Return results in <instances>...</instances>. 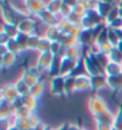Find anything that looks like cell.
<instances>
[{
	"mask_svg": "<svg viewBox=\"0 0 122 130\" xmlns=\"http://www.w3.org/2000/svg\"><path fill=\"white\" fill-rule=\"evenodd\" d=\"M121 64H122V63H121Z\"/></svg>",
	"mask_w": 122,
	"mask_h": 130,
	"instance_id": "62",
	"label": "cell"
},
{
	"mask_svg": "<svg viewBox=\"0 0 122 130\" xmlns=\"http://www.w3.org/2000/svg\"><path fill=\"white\" fill-rule=\"evenodd\" d=\"M65 57H68V59H71V60H77V61H79V60L83 57V56L80 55V45H78V47L66 48Z\"/></svg>",
	"mask_w": 122,
	"mask_h": 130,
	"instance_id": "27",
	"label": "cell"
},
{
	"mask_svg": "<svg viewBox=\"0 0 122 130\" xmlns=\"http://www.w3.org/2000/svg\"><path fill=\"white\" fill-rule=\"evenodd\" d=\"M87 53H89L90 55H93V56H97V55H99V54H102V47H101V44L97 43V42L94 41L93 43L89 47Z\"/></svg>",
	"mask_w": 122,
	"mask_h": 130,
	"instance_id": "43",
	"label": "cell"
},
{
	"mask_svg": "<svg viewBox=\"0 0 122 130\" xmlns=\"http://www.w3.org/2000/svg\"><path fill=\"white\" fill-rule=\"evenodd\" d=\"M22 100H23L24 106H26L28 109H30L32 112H35V110L37 109V105H38V99L35 98V97L29 92L28 94H25L22 97Z\"/></svg>",
	"mask_w": 122,
	"mask_h": 130,
	"instance_id": "22",
	"label": "cell"
},
{
	"mask_svg": "<svg viewBox=\"0 0 122 130\" xmlns=\"http://www.w3.org/2000/svg\"><path fill=\"white\" fill-rule=\"evenodd\" d=\"M13 122H15V126L18 130H31L32 129V124L29 118H24V119L15 118Z\"/></svg>",
	"mask_w": 122,
	"mask_h": 130,
	"instance_id": "32",
	"label": "cell"
},
{
	"mask_svg": "<svg viewBox=\"0 0 122 130\" xmlns=\"http://www.w3.org/2000/svg\"><path fill=\"white\" fill-rule=\"evenodd\" d=\"M122 74V64L116 62H110L104 69L105 76H115V75Z\"/></svg>",
	"mask_w": 122,
	"mask_h": 130,
	"instance_id": "21",
	"label": "cell"
},
{
	"mask_svg": "<svg viewBox=\"0 0 122 130\" xmlns=\"http://www.w3.org/2000/svg\"><path fill=\"white\" fill-rule=\"evenodd\" d=\"M55 59V55L51 51H47V53H41L37 57V62H36V67L39 69V72L42 73L44 71H49L51 63Z\"/></svg>",
	"mask_w": 122,
	"mask_h": 130,
	"instance_id": "4",
	"label": "cell"
},
{
	"mask_svg": "<svg viewBox=\"0 0 122 130\" xmlns=\"http://www.w3.org/2000/svg\"><path fill=\"white\" fill-rule=\"evenodd\" d=\"M58 26H59V29L61 30V32H62V34H67V32L70 31V29H71L72 24L70 23V22H68L67 19H63L61 23L58 24Z\"/></svg>",
	"mask_w": 122,
	"mask_h": 130,
	"instance_id": "47",
	"label": "cell"
},
{
	"mask_svg": "<svg viewBox=\"0 0 122 130\" xmlns=\"http://www.w3.org/2000/svg\"><path fill=\"white\" fill-rule=\"evenodd\" d=\"M82 61L84 63V68H85V72L89 76H94V75L98 74H104V69H103L101 66H99L98 61L96 59V56L90 55L87 53L86 55H84L82 57Z\"/></svg>",
	"mask_w": 122,
	"mask_h": 130,
	"instance_id": "2",
	"label": "cell"
},
{
	"mask_svg": "<svg viewBox=\"0 0 122 130\" xmlns=\"http://www.w3.org/2000/svg\"><path fill=\"white\" fill-rule=\"evenodd\" d=\"M16 113V107L13 103H7L5 100H1L0 105V118L1 119H8L11 117H15Z\"/></svg>",
	"mask_w": 122,
	"mask_h": 130,
	"instance_id": "10",
	"label": "cell"
},
{
	"mask_svg": "<svg viewBox=\"0 0 122 130\" xmlns=\"http://www.w3.org/2000/svg\"><path fill=\"white\" fill-rule=\"evenodd\" d=\"M109 59H110L111 62H116V63H122V53L118 50L117 48H114L113 51L109 55Z\"/></svg>",
	"mask_w": 122,
	"mask_h": 130,
	"instance_id": "42",
	"label": "cell"
},
{
	"mask_svg": "<svg viewBox=\"0 0 122 130\" xmlns=\"http://www.w3.org/2000/svg\"><path fill=\"white\" fill-rule=\"evenodd\" d=\"M50 93L54 95H61L65 94V78L59 75L55 78H51L50 80V86H49Z\"/></svg>",
	"mask_w": 122,
	"mask_h": 130,
	"instance_id": "9",
	"label": "cell"
},
{
	"mask_svg": "<svg viewBox=\"0 0 122 130\" xmlns=\"http://www.w3.org/2000/svg\"><path fill=\"white\" fill-rule=\"evenodd\" d=\"M87 11H89V6H87V1H75L74 6H73V14L78 16L79 18L83 19L86 16Z\"/></svg>",
	"mask_w": 122,
	"mask_h": 130,
	"instance_id": "18",
	"label": "cell"
},
{
	"mask_svg": "<svg viewBox=\"0 0 122 130\" xmlns=\"http://www.w3.org/2000/svg\"><path fill=\"white\" fill-rule=\"evenodd\" d=\"M82 32H83V29H82L80 25H72L70 31L67 32V35L72 36V37H75V38H79V36L82 35Z\"/></svg>",
	"mask_w": 122,
	"mask_h": 130,
	"instance_id": "45",
	"label": "cell"
},
{
	"mask_svg": "<svg viewBox=\"0 0 122 130\" xmlns=\"http://www.w3.org/2000/svg\"><path fill=\"white\" fill-rule=\"evenodd\" d=\"M39 38H41V36H38L37 34H34V35L29 36L26 49H28V50H37L38 43H39Z\"/></svg>",
	"mask_w": 122,
	"mask_h": 130,
	"instance_id": "37",
	"label": "cell"
},
{
	"mask_svg": "<svg viewBox=\"0 0 122 130\" xmlns=\"http://www.w3.org/2000/svg\"><path fill=\"white\" fill-rule=\"evenodd\" d=\"M94 122L96 123H103V124H109V125L114 126L115 122H116V118H115V113H113L110 110L105 111L103 113H99L97 116L93 117Z\"/></svg>",
	"mask_w": 122,
	"mask_h": 130,
	"instance_id": "12",
	"label": "cell"
},
{
	"mask_svg": "<svg viewBox=\"0 0 122 130\" xmlns=\"http://www.w3.org/2000/svg\"><path fill=\"white\" fill-rule=\"evenodd\" d=\"M60 69H61V57H60V56H55V59H54L50 68H49V71H48V74H49V76H51V78L59 76Z\"/></svg>",
	"mask_w": 122,
	"mask_h": 130,
	"instance_id": "25",
	"label": "cell"
},
{
	"mask_svg": "<svg viewBox=\"0 0 122 130\" xmlns=\"http://www.w3.org/2000/svg\"><path fill=\"white\" fill-rule=\"evenodd\" d=\"M17 54L15 53H11V51H7L5 55L1 56V68L3 69H7L11 66H13L17 61Z\"/></svg>",
	"mask_w": 122,
	"mask_h": 130,
	"instance_id": "20",
	"label": "cell"
},
{
	"mask_svg": "<svg viewBox=\"0 0 122 130\" xmlns=\"http://www.w3.org/2000/svg\"><path fill=\"white\" fill-rule=\"evenodd\" d=\"M20 79L23 80L24 83L26 84L30 88H31L34 85H36V84L38 83V81H41V80L38 79V78H36L35 75H32L30 72H28L26 69L23 72V74H22V76H20Z\"/></svg>",
	"mask_w": 122,
	"mask_h": 130,
	"instance_id": "28",
	"label": "cell"
},
{
	"mask_svg": "<svg viewBox=\"0 0 122 130\" xmlns=\"http://www.w3.org/2000/svg\"><path fill=\"white\" fill-rule=\"evenodd\" d=\"M15 126V122H12L8 119H0V130H11Z\"/></svg>",
	"mask_w": 122,
	"mask_h": 130,
	"instance_id": "46",
	"label": "cell"
},
{
	"mask_svg": "<svg viewBox=\"0 0 122 130\" xmlns=\"http://www.w3.org/2000/svg\"><path fill=\"white\" fill-rule=\"evenodd\" d=\"M10 40H11V38H10L4 31H1V34H0V45H6Z\"/></svg>",
	"mask_w": 122,
	"mask_h": 130,
	"instance_id": "53",
	"label": "cell"
},
{
	"mask_svg": "<svg viewBox=\"0 0 122 130\" xmlns=\"http://www.w3.org/2000/svg\"><path fill=\"white\" fill-rule=\"evenodd\" d=\"M117 18H120V8H118L117 4L115 5L114 7L111 8V11L109 12V14L106 16V18L104 19V25L108 26L110 23H113L114 20H116Z\"/></svg>",
	"mask_w": 122,
	"mask_h": 130,
	"instance_id": "31",
	"label": "cell"
},
{
	"mask_svg": "<svg viewBox=\"0 0 122 130\" xmlns=\"http://www.w3.org/2000/svg\"><path fill=\"white\" fill-rule=\"evenodd\" d=\"M26 71L30 72L32 75H35L36 78H38V79L41 78V74H42V73L39 72V69L36 67V66H31V67H28V68H26Z\"/></svg>",
	"mask_w": 122,
	"mask_h": 130,
	"instance_id": "50",
	"label": "cell"
},
{
	"mask_svg": "<svg viewBox=\"0 0 122 130\" xmlns=\"http://www.w3.org/2000/svg\"><path fill=\"white\" fill-rule=\"evenodd\" d=\"M83 128H80L79 125H77V124H71V126H70V130H82Z\"/></svg>",
	"mask_w": 122,
	"mask_h": 130,
	"instance_id": "57",
	"label": "cell"
},
{
	"mask_svg": "<svg viewBox=\"0 0 122 130\" xmlns=\"http://www.w3.org/2000/svg\"><path fill=\"white\" fill-rule=\"evenodd\" d=\"M0 10H1V16H3L4 23H6V24L18 25V23L24 18V17H22L15 8L12 7L11 4L7 3V1H1L0 3Z\"/></svg>",
	"mask_w": 122,
	"mask_h": 130,
	"instance_id": "1",
	"label": "cell"
},
{
	"mask_svg": "<svg viewBox=\"0 0 122 130\" xmlns=\"http://www.w3.org/2000/svg\"><path fill=\"white\" fill-rule=\"evenodd\" d=\"M43 24H46L47 26H53V25H58V19H56V14H53L51 12L48 10H44L38 17H37Z\"/></svg>",
	"mask_w": 122,
	"mask_h": 130,
	"instance_id": "16",
	"label": "cell"
},
{
	"mask_svg": "<svg viewBox=\"0 0 122 130\" xmlns=\"http://www.w3.org/2000/svg\"><path fill=\"white\" fill-rule=\"evenodd\" d=\"M82 130H86V129H84V128H83V129H82Z\"/></svg>",
	"mask_w": 122,
	"mask_h": 130,
	"instance_id": "61",
	"label": "cell"
},
{
	"mask_svg": "<svg viewBox=\"0 0 122 130\" xmlns=\"http://www.w3.org/2000/svg\"><path fill=\"white\" fill-rule=\"evenodd\" d=\"M61 5H62V1H60V0L46 1V8L49 12H51L53 14H59L60 11H61Z\"/></svg>",
	"mask_w": 122,
	"mask_h": 130,
	"instance_id": "26",
	"label": "cell"
},
{
	"mask_svg": "<svg viewBox=\"0 0 122 130\" xmlns=\"http://www.w3.org/2000/svg\"><path fill=\"white\" fill-rule=\"evenodd\" d=\"M46 128H47V125L46 124H43V123H39L37 126H35V128H32L31 130H46Z\"/></svg>",
	"mask_w": 122,
	"mask_h": 130,
	"instance_id": "55",
	"label": "cell"
},
{
	"mask_svg": "<svg viewBox=\"0 0 122 130\" xmlns=\"http://www.w3.org/2000/svg\"><path fill=\"white\" fill-rule=\"evenodd\" d=\"M20 95L16 88L15 84H7L1 88V100L7 103H15Z\"/></svg>",
	"mask_w": 122,
	"mask_h": 130,
	"instance_id": "5",
	"label": "cell"
},
{
	"mask_svg": "<svg viewBox=\"0 0 122 130\" xmlns=\"http://www.w3.org/2000/svg\"><path fill=\"white\" fill-rule=\"evenodd\" d=\"M11 130H18V129H17L16 126H13V128H12V129H11Z\"/></svg>",
	"mask_w": 122,
	"mask_h": 130,
	"instance_id": "60",
	"label": "cell"
},
{
	"mask_svg": "<svg viewBox=\"0 0 122 130\" xmlns=\"http://www.w3.org/2000/svg\"><path fill=\"white\" fill-rule=\"evenodd\" d=\"M87 107H89V111H90V113L92 116H97L99 113H103V112H105L108 111V105H106L105 100L102 98V97H99L98 94H93L91 95L90 99H89V102H87Z\"/></svg>",
	"mask_w": 122,
	"mask_h": 130,
	"instance_id": "3",
	"label": "cell"
},
{
	"mask_svg": "<svg viewBox=\"0 0 122 130\" xmlns=\"http://www.w3.org/2000/svg\"><path fill=\"white\" fill-rule=\"evenodd\" d=\"M28 40H29V35H25V34H19L18 37L16 38L17 43L19 45L20 50L24 51V50H28L26 49V45H28Z\"/></svg>",
	"mask_w": 122,
	"mask_h": 130,
	"instance_id": "40",
	"label": "cell"
},
{
	"mask_svg": "<svg viewBox=\"0 0 122 130\" xmlns=\"http://www.w3.org/2000/svg\"><path fill=\"white\" fill-rule=\"evenodd\" d=\"M62 36V32L59 29L58 25H53V26H47L46 31H44V37H47L50 42H55V41H60Z\"/></svg>",
	"mask_w": 122,
	"mask_h": 130,
	"instance_id": "15",
	"label": "cell"
},
{
	"mask_svg": "<svg viewBox=\"0 0 122 130\" xmlns=\"http://www.w3.org/2000/svg\"><path fill=\"white\" fill-rule=\"evenodd\" d=\"M120 42H121V37L118 35V31L108 28V43H110L114 48H116Z\"/></svg>",
	"mask_w": 122,
	"mask_h": 130,
	"instance_id": "30",
	"label": "cell"
},
{
	"mask_svg": "<svg viewBox=\"0 0 122 130\" xmlns=\"http://www.w3.org/2000/svg\"><path fill=\"white\" fill-rule=\"evenodd\" d=\"M30 93H31L35 98L39 99L42 97V94L44 93V83L43 81H38V83L34 85V86L30 88Z\"/></svg>",
	"mask_w": 122,
	"mask_h": 130,
	"instance_id": "33",
	"label": "cell"
},
{
	"mask_svg": "<svg viewBox=\"0 0 122 130\" xmlns=\"http://www.w3.org/2000/svg\"><path fill=\"white\" fill-rule=\"evenodd\" d=\"M79 45H86L90 47L91 44L96 40V35H94L93 30H83L82 35L79 36Z\"/></svg>",
	"mask_w": 122,
	"mask_h": 130,
	"instance_id": "14",
	"label": "cell"
},
{
	"mask_svg": "<svg viewBox=\"0 0 122 130\" xmlns=\"http://www.w3.org/2000/svg\"><path fill=\"white\" fill-rule=\"evenodd\" d=\"M96 130H114V126L103 123H96Z\"/></svg>",
	"mask_w": 122,
	"mask_h": 130,
	"instance_id": "52",
	"label": "cell"
},
{
	"mask_svg": "<svg viewBox=\"0 0 122 130\" xmlns=\"http://www.w3.org/2000/svg\"><path fill=\"white\" fill-rule=\"evenodd\" d=\"M6 48H7L8 51H11V53H15V54H20L22 53V50H20L19 45H18V43H17L16 38H11V40L7 42V44H6Z\"/></svg>",
	"mask_w": 122,
	"mask_h": 130,
	"instance_id": "41",
	"label": "cell"
},
{
	"mask_svg": "<svg viewBox=\"0 0 122 130\" xmlns=\"http://www.w3.org/2000/svg\"><path fill=\"white\" fill-rule=\"evenodd\" d=\"M101 47H102V53L108 56L110 55V53L113 51V49H114V47H113L110 43H104V44H102Z\"/></svg>",
	"mask_w": 122,
	"mask_h": 130,
	"instance_id": "49",
	"label": "cell"
},
{
	"mask_svg": "<svg viewBox=\"0 0 122 130\" xmlns=\"http://www.w3.org/2000/svg\"><path fill=\"white\" fill-rule=\"evenodd\" d=\"M60 42L65 48H71V47H78L79 45V40L75 38V37H72V36L67 35V34H62L61 38H60Z\"/></svg>",
	"mask_w": 122,
	"mask_h": 130,
	"instance_id": "24",
	"label": "cell"
},
{
	"mask_svg": "<svg viewBox=\"0 0 122 130\" xmlns=\"http://www.w3.org/2000/svg\"><path fill=\"white\" fill-rule=\"evenodd\" d=\"M75 92V78L73 76H67L65 78V94L71 95Z\"/></svg>",
	"mask_w": 122,
	"mask_h": 130,
	"instance_id": "29",
	"label": "cell"
},
{
	"mask_svg": "<svg viewBox=\"0 0 122 130\" xmlns=\"http://www.w3.org/2000/svg\"><path fill=\"white\" fill-rule=\"evenodd\" d=\"M15 85H16V88H17V91H18V93H19V95L20 97H23V95H25V94H28L29 92H30V87L26 85V84L24 83L22 79H18L15 83Z\"/></svg>",
	"mask_w": 122,
	"mask_h": 130,
	"instance_id": "38",
	"label": "cell"
},
{
	"mask_svg": "<svg viewBox=\"0 0 122 130\" xmlns=\"http://www.w3.org/2000/svg\"><path fill=\"white\" fill-rule=\"evenodd\" d=\"M25 6H26V10H28L30 17H38L46 8V1H42V0H28L25 1Z\"/></svg>",
	"mask_w": 122,
	"mask_h": 130,
	"instance_id": "6",
	"label": "cell"
},
{
	"mask_svg": "<svg viewBox=\"0 0 122 130\" xmlns=\"http://www.w3.org/2000/svg\"><path fill=\"white\" fill-rule=\"evenodd\" d=\"M29 119H30V122H31V124H32V128H35V126H37L41 123V121H39V118H38V116L34 112V113L29 117Z\"/></svg>",
	"mask_w": 122,
	"mask_h": 130,
	"instance_id": "51",
	"label": "cell"
},
{
	"mask_svg": "<svg viewBox=\"0 0 122 130\" xmlns=\"http://www.w3.org/2000/svg\"><path fill=\"white\" fill-rule=\"evenodd\" d=\"M116 48H117L118 50H120V51H121V53H122V41H121V42H120V43H118V45H117V47H116Z\"/></svg>",
	"mask_w": 122,
	"mask_h": 130,
	"instance_id": "58",
	"label": "cell"
},
{
	"mask_svg": "<svg viewBox=\"0 0 122 130\" xmlns=\"http://www.w3.org/2000/svg\"><path fill=\"white\" fill-rule=\"evenodd\" d=\"M106 28L109 29H113V30H116V31H120V30H122V18L120 17V18H117L116 20H114L113 23H110Z\"/></svg>",
	"mask_w": 122,
	"mask_h": 130,
	"instance_id": "48",
	"label": "cell"
},
{
	"mask_svg": "<svg viewBox=\"0 0 122 130\" xmlns=\"http://www.w3.org/2000/svg\"><path fill=\"white\" fill-rule=\"evenodd\" d=\"M91 90V76L87 74L80 75L75 78V91L83 92V91Z\"/></svg>",
	"mask_w": 122,
	"mask_h": 130,
	"instance_id": "11",
	"label": "cell"
},
{
	"mask_svg": "<svg viewBox=\"0 0 122 130\" xmlns=\"http://www.w3.org/2000/svg\"><path fill=\"white\" fill-rule=\"evenodd\" d=\"M117 3H110V1H98V6H97V12L98 14L102 17L103 19H105L106 16L109 14L111 8L114 7Z\"/></svg>",
	"mask_w": 122,
	"mask_h": 130,
	"instance_id": "17",
	"label": "cell"
},
{
	"mask_svg": "<svg viewBox=\"0 0 122 130\" xmlns=\"http://www.w3.org/2000/svg\"><path fill=\"white\" fill-rule=\"evenodd\" d=\"M18 30L20 34H25V35H34L36 34V20L32 19L31 17L28 18H23L18 23Z\"/></svg>",
	"mask_w": 122,
	"mask_h": 130,
	"instance_id": "8",
	"label": "cell"
},
{
	"mask_svg": "<svg viewBox=\"0 0 122 130\" xmlns=\"http://www.w3.org/2000/svg\"><path fill=\"white\" fill-rule=\"evenodd\" d=\"M108 87L113 91H122V74L115 76H106Z\"/></svg>",
	"mask_w": 122,
	"mask_h": 130,
	"instance_id": "19",
	"label": "cell"
},
{
	"mask_svg": "<svg viewBox=\"0 0 122 130\" xmlns=\"http://www.w3.org/2000/svg\"><path fill=\"white\" fill-rule=\"evenodd\" d=\"M117 6H118V8H121V10H122V1H118V3H117Z\"/></svg>",
	"mask_w": 122,
	"mask_h": 130,
	"instance_id": "59",
	"label": "cell"
},
{
	"mask_svg": "<svg viewBox=\"0 0 122 130\" xmlns=\"http://www.w3.org/2000/svg\"><path fill=\"white\" fill-rule=\"evenodd\" d=\"M96 59H97V61H98V63H99V66H101L103 69H105L106 66H108V64L111 62L110 59H109V56L105 55V54H103V53L96 56Z\"/></svg>",
	"mask_w": 122,
	"mask_h": 130,
	"instance_id": "44",
	"label": "cell"
},
{
	"mask_svg": "<svg viewBox=\"0 0 122 130\" xmlns=\"http://www.w3.org/2000/svg\"><path fill=\"white\" fill-rule=\"evenodd\" d=\"M96 42L99 43L101 45L104 43H108V28H106V26H104V28L97 34V36H96Z\"/></svg>",
	"mask_w": 122,
	"mask_h": 130,
	"instance_id": "39",
	"label": "cell"
},
{
	"mask_svg": "<svg viewBox=\"0 0 122 130\" xmlns=\"http://www.w3.org/2000/svg\"><path fill=\"white\" fill-rule=\"evenodd\" d=\"M1 31H4L10 38H17L18 35L20 34L17 25H13V24H6V23H3V29H1Z\"/></svg>",
	"mask_w": 122,
	"mask_h": 130,
	"instance_id": "23",
	"label": "cell"
},
{
	"mask_svg": "<svg viewBox=\"0 0 122 130\" xmlns=\"http://www.w3.org/2000/svg\"><path fill=\"white\" fill-rule=\"evenodd\" d=\"M115 118H116V122H122V105H120L117 112L115 113Z\"/></svg>",
	"mask_w": 122,
	"mask_h": 130,
	"instance_id": "54",
	"label": "cell"
},
{
	"mask_svg": "<svg viewBox=\"0 0 122 130\" xmlns=\"http://www.w3.org/2000/svg\"><path fill=\"white\" fill-rule=\"evenodd\" d=\"M114 130H122V122H115Z\"/></svg>",
	"mask_w": 122,
	"mask_h": 130,
	"instance_id": "56",
	"label": "cell"
},
{
	"mask_svg": "<svg viewBox=\"0 0 122 130\" xmlns=\"http://www.w3.org/2000/svg\"><path fill=\"white\" fill-rule=\"evenodd\" d=\"M50 45H51V42L48 40L47 37L44 36H41L39 38V43H38V48H37V51L39 54L41 53H47V51H50Z\"/></svg>",
	"mask_w": 122,
	"mask_h": 130,
	"instance_id": "35",
	"label": "cell"
},
{
	"mask_svg": "<svg viewBox=\"0 0 122 130\" xmlns=\"http://www.w3.org/2000/svg\"><path fill=\"white\" fill-rule=\"evenodd\" d=\"M82 60V59H80ZM79 60V61H80ZM79 61L77 60H71L68 57H61V69H60V75L63 78H67L72 75L73 71H74L77 66H78Z\"/></svg>",
	"mask_w": 122,
	"mask_h": 130,
	"instance_id": "7",
	"label": "cell"
},
{
	"mask_svg": "<svg viewBox=\"0 0 122 130\" xmlns=\"http://www.w3.org/2000/svg\"><path fill=\"white\" fill-rule=\"evenodd\" d=\"M74 4H75V1H62L60 13H61L65 18H67L70 14L73 13V6H74Z\"/></svg>",
	"mask_w": 122,
	"mask_h": 130,
	"instance_id": "34",
	"label": "cell"
},
{
	"mask_svg": "<svg viewBox=\"0 0 122 130\" xmlns=\"http://www.w3.org/2000/svg\"><path fill=\"white\" fill-rule=\"evenodd\" d=\"M104 87H108L105 75L98 74V75H94V76H91V90L93 92H97V91L102 90Z\"/></svg>",
	"mask_w": 122,
	"mask_h": 130,
	"instance_id": "13",
	"label": "cell"
},
{
	"mask_svg": "<svg viewBox=\"0 0 122 130\" xmlns=\"http://www.w3.org/2000/svg\"><path fill=\"white\" fill-rule=\"evenodd\" d=\"M34 113L30 109H28L26 106H22L19 109L16 110V113H15V118L17 119H24V118H29L31 115Z\"/></svg>",
	"mask_w": 122,
	"mask_h": 130,
	"instance_id": "36",
	"label": "cell"
}]
</instances>
